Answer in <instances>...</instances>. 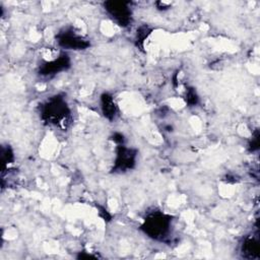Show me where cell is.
<instances>
[{
    "label": "cell",
    "instance_id": "1",
    "mask_svg": "<svg viewBox=\"0 0 260 260\" xmlns=\"http://www.w3.org/2000/svg\"><path fill=\"white\" fill-rule=\"evenodd\" d=\"M40 116L45 123L63 129L71 123L70 108L61 94H55L43 103L40 107Z\"/></svg>",
    "mask_w": 260,
    "mask_h": 260
},
{
    "label": "cell",
    "instance_id": "2",
    "mask_svg": "<svg viewBox=\"0 0 260 260\" xmlns=\"http://www.w3.org/2000/svg\"><path fill=\"white\" fill-rule=\"evenodd\" d=\"M173 216L159 210L149 212L144 218L140 230L155 241H165L172 228Z\"/></svg>",
    "mask_w": 260,
    "mask_h": 260
},
{
    "label": "cell",
    "instance_id": "3",
    "mask_svg": "<svg viewBox=\"0 0 260 260\" xmlns=\"http://www.w3.org/2000/svg\"><path fill=\"white\" fill-rule=\"evenodd\" d=\"M105 10L120 26L126 27L132 22V11L129 2L125 1H106Z\"/></svg>",
    "mask_w": 260,
    "mask_h": 260
},
{
    "label": "cell",
    "instance_id": "4",
    "mask_svg": "<svg viewBox=\"0 0 260 260\" xmlns=\"http://www.w3.org/2000/svg\"><path fill=\"white\" fill-rule=\"evenodd\" d=\"M57 44L67 50H85L90 46V43L83 37L77 35L71 27L61 29L56 35Z\"/></svg>",
    "mask_w": 260,
    "mask_h": 260
},
{
    "label": "cell",
    "instance_id": "5",
    "mask_svg": "<svg viewBox=\"0 0 260 260\" xmlns=\"http://www.w3.org/2000/svg\"><path fill=\"white\" fill-rule=\"evenodd\" d=\"M137 150L134 148H128L124 144L116 147V157L112 173H124L134 169L136 165Z\"/></svg>",
    "mask_w": 260,
    "mask_h": 260
},
{
    "label": "cell",
    "instance_id": "6",
    "mask_svg": "<svg viewBox=\"0 0 260 260\" xmlns=\"http://www.w3.org/2000/svg\"><path fill=\"white\" fill-rule=\"evenodd\" d=\"M71 66L70 58L67 54L62 53L57 59L43 63L39 68V74L41 76L49 77L54 76L62 71H66Z\"/></svg>",
    "mask_w": 260,
    "mask_h": 260
},
{
    "label": "cell",
    "instance_id": "7",
    "mask_svg": "<svg viewBox=\"0 0 260 260\" xmlns=\"http://www.w3.org/2000/svg\"><path fill=\"white\" fill-rule=\"evenodd\" d=\"M241 254L246 259H259L260 258V244L255 237H246L241 244Z\"/></svg>",
    "mask_w": 260,
    "mask_h": 260
},
{
    "label": "cell",
    "instance_id": "8",
    "mask_svg": "<svg viewBox=\"0 0 260 260\" xmlns=\"http://www.w3.org/2000/svg\"><path fill=\"white\" fill-rule=\"evenodd\" d=\"M101 109L104 117L109 121H113L118 115L117 104L114 98L108 92H104L101 95Z\"/></svg>",
    "mask_w": 260,
    "mask_h": 260
},
{
    "label": "cell",
    "instance_id": "9",
    "mask_svg": "<svg viewBox=\"0 0 260 260\" xmlns=\"http://www.w3.org/2000/svg\"><path fill=\"white\" fill-rule=\"evenodd\" d=\"M151 30H152V29H151L148 25H146V24L141 25V26L137 29L135 41H136V45H137L138 47L143 48V43H144L145 39L150 35Z\"/></svg>",
    "mask_w": 260,
    "mask_h": 260
},
{
    "label": "cell",
    "instance_id": "10",
    "mask_svg": "<svg viewBox=\"0 0 260 260\" xmlns=\"http://www.w3.org/2000/svg\"><path fill=\"white\" fill-rule=\"evenodd\" d=\"M1 160H2V165H3V170L5 169V167L8 164H11L14 160L13 150L9 145L1 147Z\"/></svg>",
    "mask_w": 260,
    "mask_h": 260
},
{
    "label": "cell",
    "instance_id": "11",
    "mask_svg": "<svg viewBox=\"0 0 260 260\" xmlns=\"http://www.w3.org/2000/svg\"><path fill=\"white\" fill-rule=\"evenodd\" d=\"M185 100H186V103L189 107H194L198 104L199 96H198L194 87L189 86V87L186 88V98H185Z\"/></svg>",
    "mask_w": 260,
    "mask_h": 260
},
{
    "label": "cell",
    "instance_id": "12",
    "mask_svg": "<svg viewBox=\"0 0 260 260\" xmlns=\"http://www.w3.org/2000/svg\"><path fill=\"white\" fill-rule=\"evenodd\" d=\"M259 137H260V134H259V130L256 129L252 135V138L250 139L249 143H248V149L249 151L253 152V151H256L259 149Z\"/></svg>",
    "mask_w": 260,
    "mask_h": 260
},
{
    "label": "cell",
    "instance_id": "13",
    "mask_svg": "<svg viewBox=\"0 0 260 260\" xmlns=\"http://www.w3.org/2000/svg\"><path fill=\"white\" fill-rule=\"evenodd\" d=\"M111 139L116 142L118 145H121V144H124V141H125V138H124V135L122 133H119V132H115L112 136H111Z\"/></svg>",
    "mask_w": 260,
    "mask_h": 260
},
{
    "label": "cell",
    "instance_id": "14",
    "mask_svg": "<svg viewBox=\"0 0 260 260\" xmlns=\"http://www.w3.org/2000/svg\"><path fill=\"white\" fill-rule=\"evenodd\" d=\"M100 215H101L105 220H110V219H111V215L109 214V212H108L104 207H100Z\"/></svg>",
    "mask_w": 260,
    "mask_h": 260
},
{
    "label": "cell",
    "instance_id": "15",
    "mask_svg": "<svg viewBox=\"0 0 260 260\" xmlns=\"http://www.w3.org/2000/svg\"><path fill=\"white\" fill-rule=\"evenodd\" d=\"M77 259H88V258H96V256L91 255V254H85V252H80L77 256Z\"/></svg>",
    "mask_w": 260,
    "mask_h": 260
}]
</instances>
